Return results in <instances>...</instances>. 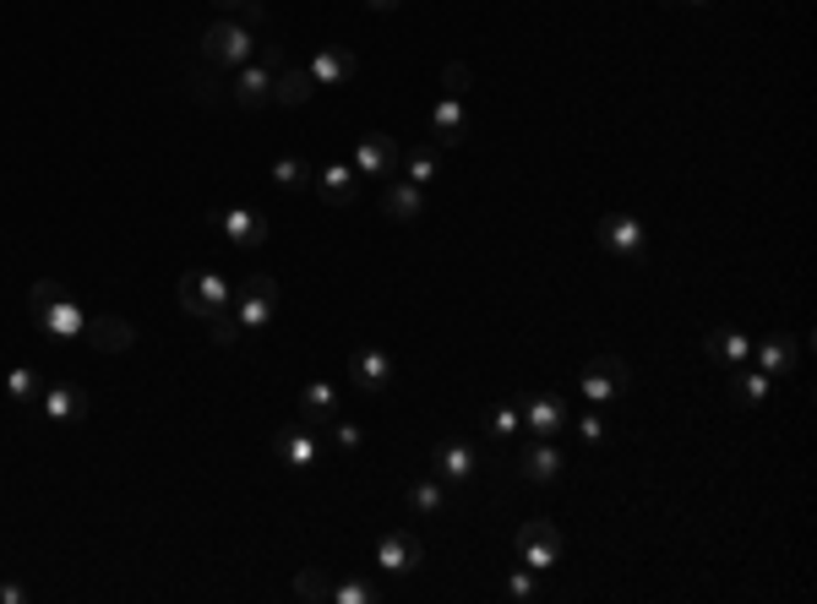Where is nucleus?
<instances>
[{"instance_id": "nucleus-20", "label": "nucleus", "mask_w": 817, "mask_h": 604, "mask_svg": "<svg viewBox=\"0 0 817 604\" xmlns=\"http://www.w3.org/2000/svg\"><path fill=\"white\" fill-rule=\"evenodd\" d=\"M38 409H44V420H49V425H71V420L88 409V392H82V387H71V381H55V387H44Z\"/></svg>"}, {"instance_id": "nucleus-26", "label": "nucleus", "mask_w": 817, "mask_h": 604, "mask_svg": "<svg viewBox=\"0 0 817 604\" xmlns=\"http://www.w3.org/2000/svg\"><path fill=\"white\" fill-rule=\"evenodd\" d=\"M311 93H317V82H311V71H306V66H295V71H279V77H273V104H284V110H300Z\"/></svg>"}, {"instance_id": "nucleus-22", "label": "nucleus", "mask_w": 817, "mask_h": 604, "mask_svg": "<svg viewBox=\"0 0 817 604\" xmlns=\"http://www.w3.org/2000/svg\"><path fill=\"white\" fill-rule=\"evenodd\" d=\"M317 196H322L327 207H349L354 196H360V180H354V169L349 163H327V169H317Z\"/></svg>"}, {"instance_id": "nucleus-30", "label": "nucleus", "mask_w": 817, "mask_h": 604, "mask_svg": "<svg viewBox=\"0 0 817 604\" xmlns=\"http://www.w3.org/2000/svg\"><path fill=\"white\" fill-rule=\"evenodd\" d=\"M447 506V485L431 474V479H415L409 485V512H420V517H431V512H442Z\"/></svg>"}, {"instance_id": "nucleus-2", "label": "nucleus", "mask_w": 817, "mask_h": 604, "mask_svg": "<svg viewBox=\"0 0 817 604\" xmlns=\"http://www.w3.org/2000/svg\"><path fill=\"white\" fill-rule=\"evenodd\" d=\"M251 55H257V33L240 27L235 16H218V22L202 33V60L218 66V71H235V66H246Z\"/></svg>"}, {"instance_id": "nucleus-29", "label": "nucleus", "mask_w": 817, "mask_h": 604, "mask_svg": "<svg viewBox=\"0 0 817 604\" xmlns=\"http://www.w3.org/2000/svg\"><path fill=\"white\" fill-rule=\"evenodd\" d=\"M311 180H317V169H311L306 158H295V152L273 158V185H279V191H306Z\"/></svg>"}, {"instance_id": "nucleus-23", "label": "nucleus", "mask_w": 817, "mask_h": 604, "mask_svg": "<svg viewBox=\"0 0 817 604\" xmlns=\"http://www.w3.org/2000/svg\"><path fill=\"white\" fill-rule=\"evenodd\" d=\"M703 349H708V360H719V365H747V360H752V338H747L741 327H714V332L703 338Z\"/></svg>"}, {"instance_id": "nucleus-5", "label": "nucleus", "mask_w": 817, "mask_h": 604, "mask_svg": "<svg viewBox=\"0 0 817 604\" xmlns=\"http://www.w3.org/2000/svg\"><path fill=\"white\" fill-rule=\"evenodd\" d=\"M627 381H633V371H627V360L622 354H600L583 376H578V392L589 398V409H605V403H616L622 392H627Z\"/></svg>"}, {"instance_id": "nucleus-19", "label": "nucleus", "mask_w": 817, "mask_h": 604, "mask_svg": "<svg viewBox=\"0 0 817 604\" xmlns=\"http://www.w3.org/2000/svg\"><path fill=\"white\" fill-rule=\"evenodd\" d=\"M431 137H436V148H458L464 137H469V115H464V99H436L431 104Z\"/></svg>"}, {"instance_id": "nucleus-25", "label": "nucleus", "mask_w": 817, "mask_h": 604, "mask_svg": "<svg viewBox=\"0 0 817 604\" xmlns=\"http://www.w3.org/2000/svg\"><path fill=\"white\" fill-rule=\"evenodd\" d=\"M752 360H758V371H769V376H785V371H796V360H802V343H796V338H785V332H774L763 349H752Z\"/></svg>"}, {"instance_id": "nucleus-32", "label": "nucleus", "mask_w": 817, "mask_h": 604, "mask_svg": "<svg viewBox=\"0 0 817 604\" xmlns=\"http://www.w3.org/2000/svg\"><path fill=\"white\" fill-rule=\"evenodd\" d=\"M207 338H213V349H240V343H246V327L235 321V310H218V316L207 321Z\"/></svg>"}, {"instance_id": "nucleus-36", "label": "nucleus", "mask_w": 817, "mask_h": 604, "mask_svg": "<svg viewBox=\"0 0 817 604\" xmlns=\"http://www.w3.org/2000/svg\"><path fill=\"white\" fill-rule=\"evenodd\" d=\"M213 71H218V66H207V60H202V66H196V71H191V99H202V104H213V99H218V93H224V88H218V77H213Z\"/></svg>"}, {"instance_id": "nucleus-39", "label": "nucleus", "mask_w": 817, "mask_h": 604, "mask_svg": "<svg viewBox=\"0 0 817 604\" xmlns=\"http://www.w3.org/2000/svg\"><path fill=\"white\" fill-rule=\"evenodd\" d=\"M251 60L268 66V71H284V44H279V38H268V44L257 38V55H251Z\"/></svg>"}, {"instance_id": "nucleus-3", "label": "nucleus", "mask_w": 817, "mask_h": 604, "mask_svg": "<svg viewBox=\"0 0 817 604\" xmlns=\"http://www.w3.org/2000/svg\"><path fill=\"white\" fill-rule=\"evenodd\" d=\"M512 545H518V561H523L529 572H551V567L561 561V550H567V539H561V528H556L551 517H529V523L512 534Z\"/></svg>"}, {"instance_id": "nucleus-15", "label": "nucleus", "mask_w": 817, "mask_h": 604, "mask_svg": "<svg viewBox=\"0 0 817 604\" xmlns=\"http://www.w3.org/2000/svg\"><path fill=\"white\" fill-rule=\"evenodd\" d=\"M88 349H99V354H126V349H137V327L126 321V316H88Z\"/></svg>"}, {"instance_id": "nucleus-35", "label": "nucleus", "mask_w": 817, "mask_h": 604, "mask_svg": "<svg viewBox=\"0 0 817 604\" xmlns=\"http://www.w3.org/2000/svg\"><path fill=\"white\" fill-rule=\"evenodd\" d=\"M382 589L365 583V578H349V583H332V604H376Z\"/></svg>"}, {"instance_id": "nucleus-41", "label": "nucleus", "mask_w": 817, "mask_h": 604, "mask_svg": "<svg viewBox=\"0 0 817 604\" xmlns=\"http://www.w3.org/2000/svg\"><path fill=\"white\" fill-rule=\"evenodd\" d=\"M365 436H360V425H349V420H332V447L338 453H354Z\"/></svg>"}, {"instance_id": "nucleus-7", "label": "nucleus", "mask_w": 817, "mask_h": 604, "mask_svg": "<svg viewBox=\"0 0 817 604\" xmlns=\"http://www.w3.org/2000/svg\"><path fill=\"white\" fill-rule=\"evenodd\" d=\"M207 224H213V229H218L235 251H262V246H268V235H273V229H268V218H262V213H251V207H213V213H207Z\"/></svg>"}, {"instance_id": "nucleus-28", "label": "nucleus", "mask_w": 817, "mask_h": 604, "mask_svg": "<svg viewBox=\"0 0 817 604\" xmlns=\"http://www.w3.org/2000/svg\"><path fill=\"white\" fill-rule=\"evenodd\" d=\"M5 398L22 403V409H33V403L44 398V376H38L33 365H11V371H5Z\"/></svg>"}, {"instance_id": "nucleus-45", "label": "nucleus", "mask_w": 817, "mask_h": 604, "mask_svg": "<svg viewBox=\"0 0 817 604\" xmlns=\"http://www.w3.org/2000/svg\"><path fill=\"white\" fill-rule=\"evenodd\" d=\"M213 5H218V11H240L246 0H213Z\"/></svg>"}, {"instance_id": "nucleus-24", "label": "nucleus", "mask_w": 817, "mask_h": 604, "mask_svg": "<svg viewBox=\"0 0 817 604\" xmlns=\"http://www.w3.org/2000/svg\"><path fill=\"white\" fill-rule=\"evenodd\" d=\"M300 420L306 425H332L338 420V387L332 381H306L300 387Z\"/></svg>"}, {"instance_id": "nucleus-9", "label": "nucleus", "mask_w": 817, "mask_h": 604, "mask_svg": "<svg viewBox=\"0 0 817 604\" xmlns=\"http://www.w3.org/2000/svg\"><path fill=\"white\" fill-rule=\"evenodd\" d=\"M376 567H382L387 578H409V572L425 567V545H420L409 528H387V534L376 539Z\"/></svg>"}, {"instance_id": "nucleus-18", "label": "nucleus", "mask_w": 817, "mask_h": 604, "mask_svg": "<svg viewBox=\"0 0 817 604\" xmlns=\"http://www.w3.org/2000/svg\"><path fill=\"white\" fill-rule=\"evenodd\" d=\"M518 409H523L529 436H561V431H567V403H561L556 392H534V398L518 403Z\"/></svg>"}, {"instance_id": "nucleus-44", "label": "nucleus", "mask_w": 817, "mask_h": 604, "mask_svg": "<svg viewBox=\"0 0 817 604\" xmlns=\"http://www.w3.org/2000/svg\"><path fill=\"white\" fill-rule=\"evenodd\" d=\"M371 11H393V5H404V0H365Z\"/></svg>"}, {"instance_id": "nucleus-40", "label": "nucleus", "mask_w": 817, "mask_h": 604, "mask_svg": "<svg viewBox=\"0 0 817 604\" xmlns=\"http://www.w3.org/2000/svg\"><path fill=\"white\" fill-rule=\"evenodd\" d=\"M578 436H583L589 447H600V442H605V420H600V409H589V414H578Z\"/></svg>"}, {"instance_id": "nucleus-6", "label": "nucleus", "mask_w": 817, "mask_h": 604, "mask_svg": "<svg viewBox=\"0 0 817 604\" xmlns=\"http://www.w3.org/2000/svg\"><path fill=\"white\" fill-rule=\"evenodd\" d=\"M229 300H235V289L218 273H185L180 278V310L196 321H213L218 310H229Z\"/></svg>"}, {"instance_id": "nucleus-13", "label": "nucleus", "mask_w": 817, "mask_h": 604, "mask_svg": "<svg viewBox=\"0 0 817 604\" xmlns=\"http://www.w3.org/2000/svg\"><path fill=\"white\" fill-rule=\"evenodd\" d=\"M398 163H404V148H398L393 137H382V132H365V137L354 143V174H382V180H393Z\"/></svg>"}, {"instance_id": "nucleus-33", "label": "nucleus", "mask_w": 817, "mask_h": 604, "mask_svg": "<svg viewBox=\"0 0 817 604\" xmlns=\"http://www.w3.org/2000/svg\"><path fill=\"white\" fill-rule=\"evenodd\" d=\"M295 600H306V604H332V583H327L317 567H306V572L295 578Z\"/></svg>"}, {"instance_id": "nucleus-8", "label": "nucleus", "mask_w": 817, "mask_h": 604, "mask_svg": "<svg viewBox=\"0 0 817 604\" xmlns=\"http://www.w3.org/2000/svg\"><path fill=\"white\" fill-rule=\"evenodd\" d=\"M594 240H600L611 257H627V262H638V257L649 251V229H644L633 213H605V218L594 224Z\"/></svg>"}, {"instance_id": "nucleus-31", "label": "nucleus", "mask_w": 817, "mask_h": 604, "mask_svg": "<svg viewBox=\"0 0 817 604\" xmlns=\"http://www.w3.org/2000/svg\"><path fill=\"white\" fill-rule=\"evenodd\" d=\"M398 174H404L409 185H420V191H425V185H431V180L442 174V169H436V148H415V152H404Z\"/></svg>"}, {"instance_id": "nucleus-14", "label": "nucleus", "mask_w": 817, "mask_h": 604, "mask_svg": "<svg viewBox=\"0 0 817 604\" xmlns=\"http://www.w3.org/2000/svg\"><path fill=\"white\" fill-rule=\"evenodd\" d=\"M273 77H279V71L246 60V66H235V77H229V99H235L240 110H262V104H273Z\"/></svg>"}, {"instance_id": "nucleus-4", "label": "nucleus", "mask_w": 817, "mask_h": 604, "mask_svg": "<svg viewBox=\"0 0 817 604\" xmlns=\"http://www.w3.org/2000/svg\"><path fill=\"white\" fill-rule=\"evenodd\" d=\"M235 321L246 327V332H257V327H268L273 321V310H279V278L273 273H246V284L235 289Z\"/></svg>"}, {"instance_id": "nucleus-38", "label": "nucleus", "mask_w": 817, "mask_h": 604, "mask_svg": "<svg viewBox=\"0 0 817 604\" xmlns=\"http://www.w3.org/2000/svg\"><path fill=\"white\" fill-rule=\"evenodd\" d=\"M518 425H523V409H518V403H501V409L490 414V436H518Z\"/></svg>"}, {"instance_id": "nucleus-43", "label": "nucleus", "mask_w": 817, "mask_h": 604, "mask_svg": "<svg viewBox=\"0 0 817 604\" xmlns=\"http://www.w3.org/2000/svg\"><path fill=\"white\" fill-rule=\"evenodd\" d=\"M0 604H27V589H16V583H0Z\"/></svg>"}, {"instance_id": "nucleus-37", "label": "nucleus", "mask_w": 817, "mask_h": 604, "mask_svg": "<svg viewBox=\"0 0 817 604\" xmlns=\"http://www.w3.org/2000/svg\"><path fill=\"white\" fill-rule=\"evenodd\" d=\"M507 594H512V600H545V583H540V572L523 567V572L507 578Z\"/></svg>"}, {"instance_id": "nucleus-1", "label": "nucleus", "mask_w": 817, "mask_h": 604, "mask_svg": "<svg viewBox=\"0 0 817 604\" xmlns=\"http://www.w3.org/2000/svg\"><path fill=\"white\" fill-rule=\"evenodd\" d=\"M27 321H33L44 338H55V343H77V338H88V310L71 300L55 278H38V284L27 289Z\"/></svg>"}, {"instance_id": "nucleus-42", "label": "nucleus", "mask_w": 817, "mask_h": 604, "mask_svg": "<svg viewBox=\"0 0 817 604\" xmlns=\"http://www.w3.org/2000/svg\"><path fill=\"white\" fill-rule=\"evenodd\" d=\"M240 27L262 33V27H268V5H262V0H246V5H240Z\"/></svg>"}, {"instance_id": "nucleus-16", "label": "nucleus", "mask_w": 817, "mask_h": 604, "mask_svg": "<svg viewBox=\"0 0 817 604\" xmlns=\"http://www.w3.org/2000/svg\"><path fill=\"white\" fill-rule=\"evenodd\" d=\"M349 381H354V392H387L393 387V354L387 349H360L349 360Z\"/></svg>"}, {"instance_id": "nucleus-17", "label": "nucleus", "mask_w": 817, "mask_h": 604, "mask_svg": "<svg viewBox=\"0 0 817 604\" xmlns=\"http://www.w3.org/2000/svg\"><path fill=\"white\" fill-rule=\"evenodd\" d=\"M311 82L317 88H343L354 71H360V60H354V49H343V44H322L317 55H311Z\"/></svg>"}, {"instance_id": "nucleus-34", "label": "nucleus", "mask_w": 817, "mask_h": 604, "mask_svg": "<svg viewBox=\"0 0 817 604\" xmlns=\"http://www.w3.org/2000/svg\"><path fill=\"white\" fill-rule=\"evenodd\" d=\"M442 93H447V99H469V93H475V71H469L464 60H447V66H442Z\"/></svg>"}, {"instance_id": "nucleus-21", "label": "nucleus", "mask_w": 817, "mask_h": 604, "mask_svg": "<svg viewBox=\"0 0 817 604\" xmlns=\"http://www.w3.org/2000/svg\"><path fill=\"white\" fill-rule=\"evenodd\" d=\"M382 213H387L393 224H415V218L425 213V191L409 185V180H387V191H382Z\"/></svg>"}, {"instance_id": "nucleus-12", "label": "nucleus", "mask_w": 817, "mask_h": 604, "mask_svg": "<svg viewBox=\"0 0 817 604\" xmlns=\"http://www.w3.org/2000/svg\"><path fill=\"white\" fill-rule=\"evenodd\" d=\"M279 463L295 468V474L322 468V436H317L311 425H284V431H279Z\"/></svg>"}, {"instance_id": "nucleus-27", "label": "nucleus", "mask_w": 817, "mask_h": 604, "mask_svg": "<svg viewBox=\"0 0 817 604\" xmlns=\"http://www.w3.org/2000/svg\"><path fill=\"white\" fill-rule=\"evenodd\" d=\"M769 387H774V376H769V371H747V365H736L730 398H736V409H758V403L769 398Z\"/></svg>"}, {"instance_id": "nucleus-10", "label": "nucleus", "mask_w": 817, "mask_h": 604, "mask_svg": "<svg viewBox=\"0 0 817 604\" xmlns=\"http://www.w3.org/2000/svg\"><path fill=\"white\" fill-rule=\"evenodd\" d=\"M518 474H523L529 485H556V479L567 474V453H561L551 436H534V442H523V453H518Z\"/></svg>"}, {"instance_id": "nucleus-46", "label": "nucleus", "mask_w": 817, "mask_h": 604, "mask_svg": "<svg viewBox=\"0 0 817 604\" xmlns=\"http://www.w3.org/2000/svg\"><path fill=\"white\" fill-rule=\"evenodd\" d=\"M681 5H708V0H681Z\"/></svg>"}, {"instance_id": "nucleus-11", "label": "nucleus", "mask_w": 817, "mask_h": 604, "mask_svg": "<svg viewBox=\"0 0 817 604\" xmlns=\"http://www.w3.org/2000/svg\"><path fill=\"white\" fill-rule=\"evenodd\" d=\"M431 468H436V479H442V485H469V479L480 474V453H475L464 436H447V442H436Z\"/></svg>"}]
</instances>
